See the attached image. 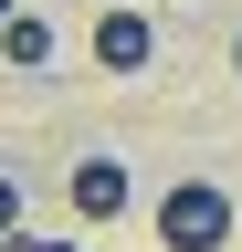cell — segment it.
<instances>
[{
	"instance_id": "2",
	"label": "cell",
	"mask_w": 242,
	"mask_h": 252,
	"mask_svg": "<svg viewBox=\"0 0 242 252\" xmlns=\"http://www.w3.org/2000/svg\"><path fill=\"white\" fill-rule=\"evenodd\" d=\"M147 53H158V21H147V11H105L95 21V63H105V74H137Z\"/></svg>"
},
{
	"instance_id": "6",
	"label": "cell",
	"mask_w": 242,
	"mask_h": 252,
	"mask_svg": "<svg viewBox=\"0 0 242 252\" xmlns=\"http://www.w3.org/2000/svg\"><path fill=\"white\" fill-rule=\"evenodd\" d=\"M11 252H74V242H11Z\"/></svg>"
},
{
	"instance_id": "9",
	"label": "cell",
	"mask_w": 242,
	"mask_h": 252,
	"mask_svg": "<svg viewBox=\"0 0 242 252\" xmlns=\"http://www.w3.org/2000/svg\"><path fill=\"white\" fill-rule=\"evenodd\" d=\"M0 252H11V242H0Z\"/></svg>"
},
{
	"instance_id": "4",
	"label": "cell",
	"mask_w": 242,
	"mask_h": 252,
	"mask_svg": "<svg viewBox=\"0 0 242 252\" xmlns=\"http://www.w3.org/2000/svg\"><path fill=\"white\" fill-rule=\"evenodd\" d=\"M0 53H11L21 74H32V63H53V21H42V11H11V21H0Z\"/></svg>"
},
{
	"instance_id": "8",
	"label": "cell",
	"mask_w": 242,
	"mask_h": 252,
	"mask_svg": "<svg viewBox=\"0 0 242 252\" xmlns=\"http://www.w3.org/2000/svg\"><path fill=\"white\" fill-rule=\"evenodd\" d=\"M232 63H242V42H232Z\"/></svg>"
},
{
	"instance_id": "1",
	"label": "cell",
	"mask_w": 242,
	"mask_h": 252,
	"mask_svg": "<svg viewBox=\"0 0 242 252\" xmlns=\"http://www.w3.org/2000/svg\"><path fill=\"white\" fill-rule=\"evenodd\" d=\"M158 242H169V252H221V242H232V200H221L210 179H179L169 200H158Z\"/></svg>"
},
{
	"instance_id": "5",
	"label": "cell",
	"mask_w": 242,
	"mask_h": 252,
	"mask_svg": "<svg viewBox=\"0 0 242 252\" xmlns=\"http://www.w3.org/2000/svg\"><path fill=\"white\" fill-rule=\"evenodd\" d=\"M11 231H21V189L0 179V242H11Z\"/></svg>"
},
{
	"instance_id": "3",
	"label": "cell",
	"mask_w": 242,
	"mask_h": 252,
	"mask_svg": "<svg viewBox=\"0 0 242 252\" xmlns=\"http://www.w3.org/2000/svg\"><path fill=\"white\" fill-rule=\"evenodd\" d=\"M64 189H74V210H84V220H116V210H127V168H116V158H84Z\"/></svg>"
},
{
	"instance_id": "7",
	"label": "cell",
	"mask_w": 242,
	"mask_h": 252,
	"mask_svg": "<svg viewBox=\"0 0 242 252\" xmlns=\"http://www.w3.org/2000/svg\"><path fill=\"white\" fill-rule=\"evenodd\" d=\"M0 21H11V0H0Z\"/></svg>"
}]
</instances>
